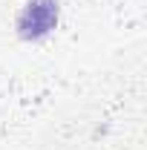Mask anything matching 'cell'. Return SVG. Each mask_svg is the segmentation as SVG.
Returning <instances> with one entry per match:
<instances>
[{
    "mask_svg": "<svg viewBox=\"0 0 147 150\" xmlns=\"http://www.w3.org/2000/svg\"><path fill=\"white\" fill-rule=\"evenodd\" d=\"M58 15H61L58 0H29L18 18V35L26 40H37V38L49 35L58 26Z\"/></svg>",
    "mask_w": 147,
    "mask_h": 150,
    "instance_id": "1",
    "label": "cell"
}]
</instances>
